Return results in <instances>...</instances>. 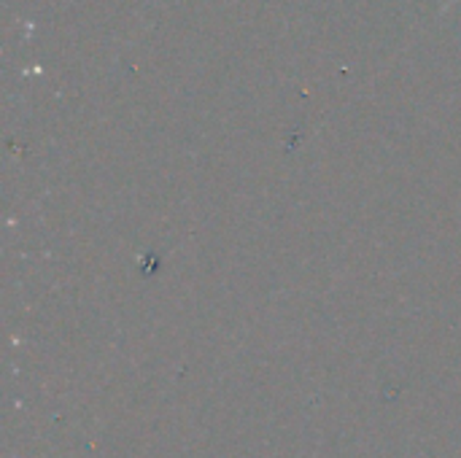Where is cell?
Here are the masks:
<instances>
[{
  "instance_id": "6da1fadb",
  "label": "cell",
  "mask_w": 461,
  "mask_h": 458,
  "mask_svg": "<svg viewBox=\"0 0 461 458\" xmlns=\"http://www.w3.org/2000/svg\"><path fill=\"white\" fill-rule=\"evenodd\" d=\"M451 3H454V0H451ZM451 3H448V5H451ZM448 5H446V8H448Z\"/></svg>"
}]
</instances>
